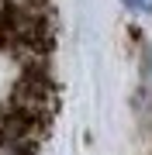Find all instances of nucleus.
Masks as SVG:
<instances>
[{
  "label": "nucleus",
  "mask_w": 152,
  "mask_h": 155,
  "mask_svg": "<svg viewBox=\"0 0 152 155\" xmlns=\"http://www.w3.org/2000/svg\"><path fill=\"white\" fill-rule=\"evenodd\" d=\"M121 4L135 14H152V0H121Z\"/></svg>",
  "instance_id": "nucleus-1"
},
{
  "label": "nucleus",
  "mask_w": 152,
  "mask_h": 155,
  "mask_svg": "<svg viewBox=\"0 0 152 155\" xmlns=\"http://www.w3.org/2000/svg\"><path fill=\"white\" fill-rule=\"evenodd\" d=\"M145 79L152 83V48H149V55H145Z\"/></svg>",
  "instance_id": "nucleus-2"
}]
</instances>
